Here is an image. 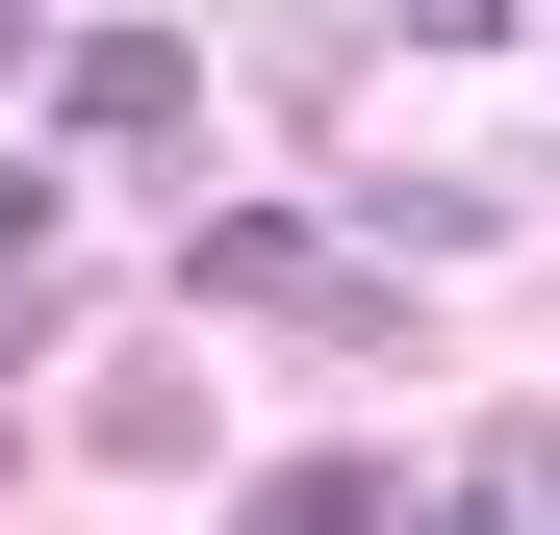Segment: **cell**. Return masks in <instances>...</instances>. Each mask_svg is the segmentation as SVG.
Here are the masks:
<instances>
[{
    "label": "cell",
    "instance_id": "1",
    "mask_svg": "<svg viewBox=\"0 0 560 535\" xmlns=\"http://www.w3.org/2000/svg\"><path fill=\"white\" fill-rule=\"evenodd\" d=\"M205 306H255V332H331V357H383V332H408V306L357 281L306 205H230V230H205Z\"/></svg>",
    "mask_w": 560,
    "mask_h": 535
},
{
    "label": "cell",
    "instance_id": "2",
    "mask_svg": "<svg viewBox=\"0 0 560 535\" xmlns=\"http://www.w3.org/2000/svg\"><path fill=\"white\" fill-rule=\"evenodd\" d=\"M51 103H77V128H103V153H178V128H205V51H178V26H153V0H103V26H77V51H51Z\"/></svg>",
    "mask_w": 560,
    "mask_h": 535
},
{
    "label": "cell",
    "instance_id": "3",
    "mask_svg": "<svg viewBox=\"0 0 560 535\" xmlns=\"http://www.w3.org/2000/svg\"><path fill=\"white\" fill-rule=\"evenodd\" d=\"M357 230H383V255H510V178H458V153H408V178H383Z\"/></svg>",
    "mask_w": 560,
    "mask_h": 535
},
{
    "label": "cell",
    "instance_id": "4",
    "mask_svg": "<svg viewBox=\"0 0 560 535\" xmlns=\"http://www.w3.org/2000/svg\"><path fill=\"white\" fill-rule=\"evenodd\" d=\"M255 77H280V128H331V103H357V0H280Z\"/></svg>",
    "mask_w": 560,
    "mask_h": 535
},
{
    "label": "cell",
    "instance_id": "5",
    "mask_svg": "<svg viewBox=\"0 0 560 535\" xmlns=\"http://www.w3.org/2000/svg\"><path fill=\"white\" fill-rule=\"evenodd\" d=\"M230 535H383V485H357V460H280V485H255Z\"/></svg>",
    "mask_w": 560,
    "mask_h": 535
},
{
    "label": "cell",
    "instance_id": "6",
    "mask_svg": "<svg viewBox=\"0 0 560 535\" xmlns=\"http://www.w3.org/2000/svg\"><path fill=\"white\" fill-rule=\"evenodd\" d=\"M26 306H51V178H0V357H26Z\"/></svg>",
    "mask_w": 560,
    "mask_h": 535
},
{
    "label": "cell",
    "instance_id": "7",
    "mask_svg": "<svg viewBox=\"0 0 560 535\" xmlns=\"http://www.w3.org/2000/svg\"><path fill=\"white\" fill-rule=\"evenodd\" d=\"M485 510H510V535H560V408H535V433H485Z\"/></svg>",
    "mask_w": 560,
    "mask_h": 535
},
{
    "label": "cell",
    "instance_id": "8",
    "mask_svg": "<svg viewBox=\"0 0 560 535\" xmlns=\"http://www.w3.org/2000/svg\"><path fill=\"white\" fill-rule=\"evenodd\" d=\"M383 26H408V51H510L535 0H383Z\"/></svg>",
    "mask_w": 560,
    "mask_h": 535
},
{
    "label": "cell",
    "instance_id": "9",
    "mask_svg": "<svg viewBox=\"0 0 560 535\" xmlns=\"http://www.w3.org/2000/svg\"><path fill=\"white\" fill-rule=\"evenodd\" d=\"M383 535H510V510H485V485H408V510H383Z\"/></svg>",
    "mask_w": 560,
    "mask_h": 535
},
{
    "label": "cell",
    "instance_id": "10",
    "mask_svg": "<svg viewBox=\"0 0 560 535\" xmlns=\"http://www.w3.org/2000/svg\"><path fill=\"white\" fill-rule=\"evenodd\" d=\"M0 77H26V0H0Z\"/></svg>",
    "mask_w": 560,
    "mask_h": 535
}]
</instances>
